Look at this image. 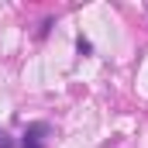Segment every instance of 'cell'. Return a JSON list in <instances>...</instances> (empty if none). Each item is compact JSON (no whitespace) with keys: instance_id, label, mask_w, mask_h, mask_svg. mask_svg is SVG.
Segmentation results:
<instances>
[{"instance_id":"7a4b0ae2","label":"cell","mask_w":148,"mask_h":148,"mask_svg":"<svg viewBox=\"0 0 148 148\" xmlns=\"http://www.w3.org/2000/svg\"><path fill=\"white\" fill-rule=\"evenodd\" d=\"M0 148H14V138H10L7 131H0Z\"/></svg>"},{"instance_id":"6da1fadb","label":"cell","mask_w":148,"mask_h":148,"mask_svg":"<svg viewBox=\"0 0 148 148\" xmlns=\"http://www.w3.org/2000/svg\"><path fill=\"white\" fill-rule=\"evenodd\" d=\"M52 127L45 124V121H38V124H31L28 131H24V148H45V134H48Z\"/></svg>"}]
</instances>
